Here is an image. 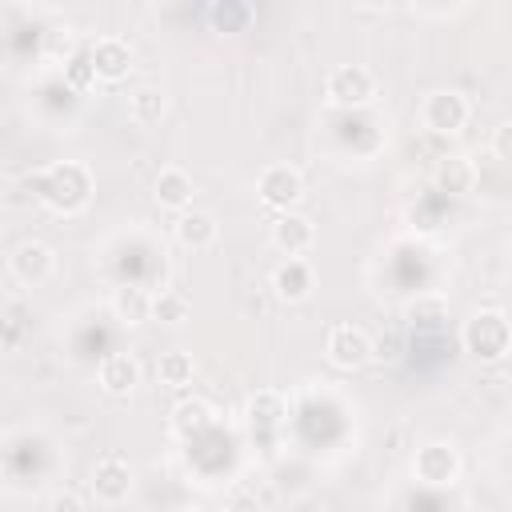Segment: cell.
<instances>
[{
	"label": "cell",
	"instance_id": "obj_13",
	"mask_svg": "<svg viewBox=\"0 0 512 512\" xmlns=\"http://www.w3.org/2000/svg\"><path fill=\"white\" fill-rule=\"evenodd\" d=\"M172 236L188 252H208L220 240V224H216V216L208 208H188V212H180L172 220Z\"/></svg>",
	"mask_w": 512,
	"mask_h": 512
},
{
	"label": "cell",
	"instance_id": "obj_14",
	"mask_svg": "<svg viewBox=\"0 0 512 512\" xmlns=\"http://www.w3.org/2000/svg\"><path fill=\"white\" fill-rule=\"evenodd\" d=\"M284 416H288V400L280 392H272V388L252 392L248 404H244V420H248L252 436H268L272 440L284 428Z\"/></svg>",
	"mask_w": 512,
	"mask_h": 512
},
{
	"label": "cell",
	"instance_id": "obj_21",
	"mask_svg": "<svg viewBox=\"0 0 512 512\" xmlns=\"http://www.w3.org/2000/svg\"><path fill=\"white\" fill-rule=\"evenodd\" d=\"M156 376H160L164 388H176L180 392V388H188L196 380V360L188 352H164L156 360Z\"/></svg>",
	"mask_w": 512,
	"mask_h": 512
},
{
	"label": "cell",
	"instance_id": "obj_18",
	"mask_svg": "<svg viewBox=\"0 0 512 512\" xmlns=\"http://www.w3.org/2000/svg\"><path fill=\"white\" fill-rule=\"evenodd\" d=\"M108 304H112V316L120 324H128V328L152 320V292L144 284H120V288H112V300Z\"/></svg>",
	"mask_w": 512,
	"mask_h": 512
},
{
	"label": "cell",
	"instance_id": "obj_27",
	"mask_svg": "<svg viewBox=\"0 0 512 512\" xmlns=\"http://www.w3.org/2000/svg\"><path fill=\"white\" fill-rule=\"evenodd\" d=\"M492 156L512 164V120H504L496 132H492Z\"/></svg>",
	"mask_w": 512,
	"mask_h": 512
},
{
	"label": "cell",
	"instance_id": "obj_17",
	"mask_svg": "<svg viewBox=\"0 0 512 512\" xmlns=\"http://www.w3.org/2000/svg\"><path fill=\"white\" fill-rule=\"evenodd\" d=\"M432 180H436V188H440V192H448V196H468V192L476 188L480 172H476L472 156H464V152H452V156H444V160L436 164Z\"/></svg>",
	"mask_w": 512,
	"mask_h": 512
},
{
	"label": "cell",
	"instance_id": "obj_23",
	"mask_svg": "<svg viewBox=\"0 0 512 512\" xmlns=\"http://www.w3.org/2000/svg\"><path fill=\"white\" fill-rule=\"evenodd\" d=\"M404 316L412 320V324H440L444 316H448V300L444 296H420V300H412L408 308H404Z\"/></svg>",
	"mask_w": 512,
	"mask_h": 512
},
{
	"label": "cell",
	"instance_id": "obj_6",
	"mask_svg": "<svg viewBox=\"0 0 512 512\" xmlns=\"http://www.w3.org/2000/svg\"><path fill=\"white\" fill-rule=\"evenodd\" d=\"M256 196L276 216L280 212H296V204L304 200V176H300V168H292V164H268L256 176Z\"/></svg>",
	"mask_w": 512,
	"mask_h": 512
},
{
	"label": "cell",
	"instance_id": "obj_25",
	"mask_svg": "<svg viewBox=\"0 0 512 512\" xmlns=\"http://www.w3.org/2000/svg\"><path fill=\"white\" fill-rule=\"evenodd\" d=\"M48 512H88V508H84V496H80V492H72V488H60V492H52V500H48Z\"/></svg>",
	"mask_w": 512,
	"mask_h": 512
},
{
	"label": "cell",
	"instance_id": "obj_9",
	"mask_svg": "<svg viewBox=\"0 0 512 512\" xmlns=\"http://www.w3.org/2000/svg\"><path fill=\"white\" fill-rule=\"evenodd\" d=\"M8 272H12L16 284L40 288V284H48V280L56 276V252H52L48 244H40V240H24V244H16L12 256H8Z\"/></svg>",
	"mask_w": 512,
	"mask_h": 512
},
{
	"label": "cell",
	"instance_id": "obj_24",
	"mask_svg": "<svg viewBox=\"0 0 512 512\" xmlns=\"http://www.w3.org/2000/svg\"><path fill=\"white\" fill-rule=\"evenodd\" d=\"M248 16H252V8H248V4H212V8H208V20H216L220 28H224L228 20L248 24Z\"/></svg>",
	"mask_w": 512,
	"mask_h": 512
},
{
	"label": "cell",
	"instance_id": "obj_19",
	"mask_svg": "<svg viewBox=\"0 0 512 512\" xmlns=\"http://www.w3.org/2000/svg\"><path fill=\"white\" fill-rule=\"evenodd\" d=\"M212 424H216V408H212L208 400H200V396L180 400V404L172 408V432H176V436H184V440H192V436L208 432Z\"/></svg>",
	"mask_w": 512,
	"mask_h": 512
},
{
	"label": "cell",
	"instance_id": "obj_7",
	"mask_svg": "<svg viewBox=\"0 0 512 512\" xmlns=\"http://www.w3.org/2000/svg\"><path fill=\"white\" fill-rule=\"evenodd\" d=\"M324 356H328L332 368L356 372V368H364V364L376 356V344H372V336H368L360 324H336V328H328Z\"/></svg>",
	"mask_w": 512,
	"mask_h": 512
},
{
	"label": "cell",
	"instance_id": "obj_2",
	"mask_svg": "<svg viewBox=\"0 0 512 512\" xmlns=\"http://www.w3.org/2000/svg\"><path fill=\"white\" fill-rule=\"evenodd\" d=\"M460 344L476 364H500L512 352V320L500 308H480L460 324Z\"/></svg>",
	"mask_w": 512,
	"mask_h": 512
},
{
	"label": "cell",
	"instance_id": "obj_15",
	"mask_svg": "<svg viewBox=\"0 0 512 512\" xmlns=\"http://www.w3.org/2000/svg\"><path fill=\"white\" fill-rule=\"evenodd\" d=\"M152 196H156V204L160 208H168V212H188L192 208V196H196V184H192V176L180 168V164H164L160 172H156V184H152Z\"/></svg>",
	"mask_w": 512,
	"mask_h": 512
},
{
	"label": "cell",
	"instance_id": "obj_26",
	"mask_svg": "<svg viewBox=\"0 0 512 512\" xmlns=\"http://www.w3.org/2000/svg\"><path fill=\"white\" fill-rule=\"evenodd\" d=\"M68 80H72L76 88H84L88 80H96V68H92V60H88V52H80V56L68 60Z\"/></svg>",
	"mask_w": 512,
	"mask_h": 512
},
{
	"label": "cell",
	"instance_id": "obj_4",
	"mask_svg": "<svg viewBox=\"0 0 512 512\" xmlns=\"http://www.w3.org/2000/svg\"><path fill=\"white\" fill-rule=\"evenodd\" d=\"M472 116V104L460 88H432L424 100H420V124L432 132V136H456L464 132Z\"/></svg>",
	"mask_w": 512,
	"mask_h": 512
},
{
	"label": "cell",
	"instance_id": "obj_20",
	"mask_svg": "<svg viewBox=\"0 0 512 512\" xmlns=\"http://www.w3.org/2000/svg\"><path fill=\"white\" fill-rule=\"evenodd\" d=\"M164 112H168V92H164V88L144 84V88H136V92L128 96V116H132V124H140V128L160 124Z\"/></svg>",
	"mask_w": 512,
	"mask_h": 512
},
{
	"label": "cell",
	"instance_id": "obj_1",
	"mask_svg": "<svg viewBox=\"0 0 512 512\" xmlns=\"http://www.w3.org/2000/svg\"><path fill=\"white\" fill-rule=\"evenodd\" d=\"M32 188H36V200L44 208H52L56 216H76L92 200V172L80 160H60V164L36 172Z\"/></svg>",
	"mask_w": 512,
	"mask_h": 512
},
{
	"label": "cell",
	"instance_id": "obj_8",
	"mask_svg": "<svg viewBox=\"0 0 512 512\" xmlns=\"http://www.w3.org/2000/svg\"><path fill=\"white\" fill-rule=\"evenodd\" d=\"M132 464L120 456V452H104L96 464H92V480H88V488H92V496H96V504H124L128 496H132Z\"/></svg>",
	"mask_w": 512,
	"mask_h": 512
},
{
	"label": "cell",
	"instance_id": "obj_12",
	"mask_svg": "<svg viewBox=\"0 0 512 512\" xmlns=\"http://www.w3.org/2000/svg\"><path fill=\"white\" fill-rule=\"evenodd\" d=\"M88 60L96 68V80L120 84L132 72V44L124 36H96L92 48H88Z\"/></svg>",
	"mask_w": 512,
	"mask_h": 512
},
{
	"label": "cell",
	"instance_id": "obj_5",
	"mask_svg": "<svg viewBox=\"0 0 512 512\" xmlns=\"http://www.w3.org/2000/svg\"><path fill=\"white\" fill-rule=\"evenodd\" d=\"M460 448L452 440H424L416 452H412V476L428 488H448L460 480Z\"/></svg>",
	"mask_w": 512,
	"mask_h": 512
},
{
	"label": "cell",
	"instance_id": "obj_10",
	"mask_svg": "<svg viewBox=\"0 0 512 512\" xmlns=\"http://www.w3.org/2000/svg\"><path fill=\"white\" fill-rule=\"evenodd\" d=\"M268 288L276 300L284 304H304L312 292H316V268L308 256H296V260H280L268 276Z\"/></svg>",
	"mask_w": 512,
	"mask_h": 512
},
{
	"label": "cell",
	"instance_id": "obj_3",
	"mask_svg": "<svg viewBox=\"0 0 512 512\" xmlns=\"http://www.w3.org/2000/svg\"><path fill=\"white\" fill-rule=\"evenodd\" d=\"M376 92H380V84H376L372 68H364V64H336L324 76V100L332 108H364L376 100Z\"/></svg>",
	"mask_w": 512,
	"mask_h": 512
},
{
	"label": "cell",
	"instance_id": "obj_28",
	"mask_svg": "<svg viewBox=\"0 0 512 512\" xmlns=\"http://www.w3.org/2000/svg\"><path fill=\"white\" fill-rule=\"evenodd\" d=\"M172 512H204V508H200V504H176Z\"/></svg>",
	"mask_w": 512,
	"mask_h": 512
},
{
	"label": "cell",
	"instance_id": "obj_22",
	"mask_svg": "<svg viewBox=\"0 0 512 512\" xmlns=\"http://www.w3.org/2000/svg\"><path fill=\"white\" fill-rule=\"evenodd\" d=\"M188 316H192V304H188L184 292L164 288V292L152 296V320H156V324H184Z\"/></svg>",
	"mask_w": 512,
	"mask_h": 512
},
{
	"label": "cell",
	"instance_id": "obj_29",
	"mask_svg": "<svg viewBox=\"0 0 512 512\" xmlns=\"http://www.w3.org/2000/svg\"><path fill=\"white\" fill-rule=\"evenodd\" d=\"M508 256H512V236H508Z\"/></svg>",
	"mask_w": 512,
	"mask_h": 512
},
{
	"label": "cell",
	"instance_id": "obj_16",
	"mask_svg": "<svg viewBox=\"0 0 512 512\" xmlns=\"http://www.w3.org/2000/svg\"><path fill=\"white\" fill-rule=\"evenodd\" d=\"M96 376H100V388L108 396H128V392L140 388V360L132 352H108L100 360V372Z\"/></svg>",
	"mask_w": 512,
	"mask_h": 512
},
{
	"label": "cell",
	"instance_id": "obj_11",
	"mask_svg": "<svg viewBox=\"0 0 512 512\" xmlns=\"http://www.w3.org/2000/svg\"><path fill=\"white\" fill-rule=\"evenodd\" d=\"M268 240L276 252H284V260H296L316 248V224L304 212H280L268 228Z\"/></svg>",
	"mask_w": 512,
	"mask_h": 512
}]
</instances>
